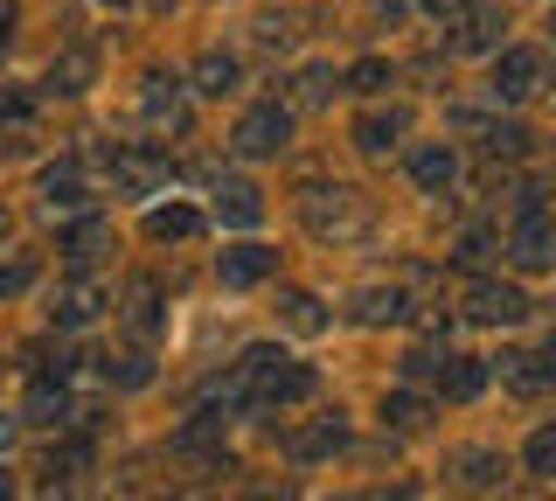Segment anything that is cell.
<instances>
[{
	"mask_svg": "<svg viewBox=\"0 0 556 501\" xmlns=\"http://www.w3.org/2000/svg\"><path fill=\"white\" fill-rule=\"evenodd\" d=\"M300 223L320 245H362V237L376 230V210H369V196L362 188H348V181H306L300 188Z\"/></svg>",
	"mask_w": 556,
	"mask_h": 501,
	"instance_id": "obj_2",
	"label": "cell"
},
{
	"mask_svg": "<svg viewBox=\"0 0 556 501\" xmlns=\"http://www.w3.org/2000/svg\"><path fill=\"white\" fill-rule=\"evenodd\" d=\"M243 501H300V488L278 474V480H251V488H243Z\"/></svg>",
	"mask_w": 556,
	"mask_h": 501,
	"instance_id": "obj_34",
	"label": "cell"
},
{
	"mask_svg": "<svg viewBox=\"0 0 556 501\" xmlns=\"http://www.w3.org/2000/svg\"><path fill=\"white\" fill-rule=\"evenodd\" d=\"M549 42H556V14H549Z\"/></svg>",
	"mask_w": 556,
	"mask_h": 501,
	"instance_id": "obj_42",
	"label": "cell"
},
{
	"mask_svg": "<svg viewBox=\"0 0 556 501\" xmlns=\"http://www.w3.org/2000/svg\"><path fill=\"white\" fill-rule=\"evenodd\" d=\"M139 118H147V126H174L181 133L188 126V105H181V77H139Z\"/></svg>",
	"mask_w": 556,
	"mask_h": 501,
	"instance_id": "obj_12",
	"label": "cell"
},
{
	"mask_svg": "<svg viewBox=\"0 0 556 501\" xmlns=\"http://www.w3.org/2000/svg\"><path fill=\"white\" fill-rule=\"evenodd\" d=\"M382 425H390V431H425V425H431V397L390 390V397H382Z\"/></svg>",
	"mask_w": 556,
	"mask_h": 501,
	"instance_id": "obj_27",
	"label": "cell"
},
{
	"mask_svg": "<svg viewBox=\"0 0 556 501\" xmlns=\"http://www.w3.org/2000/svg\"><path fill=\"white\" fill-rule=\"evenodd\" d=\"M292 105H334V71H327V63H306V71L292 77Z\"/></svg>",
	"mask_w": 556,
	"mask_h": 501,
	"instance_id": "obj_28",
	"label": "cell"
},
{
	"mask_svg": "<svg viewBox=\"0 0 556 501\" xmlns=\"http://www.w3.org/2000/svg\"><path fill=\"white\" fill-rule=\"evenodd\" d=\"M104 167H112V188L118 196H147V188H161L174 167H167V153L153 147V140H126V147H112L104 153Z\"/></svg>",
	"mask_w": 556,
	"mask_h": 501,
	"instance_id": "obj_4",
	"label": "cell"
},
{
	"mask_svg": "<svg viewBox=\"0 0 556 501\" xmlns=\"http://www.w3.org/2000/svg\"><path fill=\"white\" fill-rule=\"evenodd\" d=\"M98 84V49H63V57H49V71H42V91H56V98H84Z\"/></svg>",
	"mask_w": 556,
	"mask_h": 501,
	"instance_id": "obj_10",
	"label": "cell"
},
{
	"mask_svg": "<svg viewBox=\"0 0 556 501\" xmlns=\"http://www.w3.org/2000/svg\"><path fill=\"white\" fill-rule=\"evenodd\" d=\"M0 237H8V210H0Z\"/></svg>",
	"mask_w": 556,
	"mask_h": 501,
	"instance_id": "obj_40",
	"label": "cell"
},
{
	"mask_svg": "<svg viewBox=\"0 0 556 501\" xmlns=\"http://www.w3.org/2000/svg\"><path fill=\"white\" fill-rule=\"evenodd\" d=\"M118 384H132V390H139V384H153V362H147V355H126V370H118Z\"/></svg>",
	"mask_w": 556,
	"mask_h": 501,
	"instance_id": "obj_37",
	"label": "cell"
},
{
	"mask_svg": "<svg viewBox=\"0 0 556 501\" xmlns=\"http://www.w3.org/2000/svg\"><path fill=\"white\" fill-rule=\"evenodd\" d=\"M271 314H278V327H286V335H306V341H313V335H327V321H334V314H327V306L313 300V292H300V286L278 292Z\"/></svg>",
	"mask_w": 556,
	"mask_h": 501,
	"instance_id": "obj_18",
	"label": "cell"
},
{
	"mask_svg": "<svg viewBox=\"0 0 556 501\" xmlns=\"http://www.w3.org/2000/svg\"><path fill=\"white\" fill-rule=\"evenodd\" d=\"M404 314H410L404 286H362L355 292V321L362 327H390V321H404Z\"/></svg>",
	"mask_w": 556,
	"mask_h": 501,
	"instance_id": "obj_22",
	"label": "cell"
},
{
	"mask_svg": "<svg viewBox=\"0 0 556 501\" xmlns=\"http://www.w3.org/2000/svg\"><path fill=\"white\" fill-rule=\"evenodd\" d=\"M35 286V258H14L8 272H0V300H14V292H28Z\"/></svg>",
	"mask_w": 556,
	"mask_h": 501,
	"instance_id": "obj_33",
	"label": "cell"
},
{
	"mask_svg": "<svg viewBox=\"0 0 556 501\" xmlns=\"http://www.w3.org/2000/svg\"><path fill=\"white\" fill-rule=\"evenodd\" d=\"M486 153H494V161H501V153H508V161L529 153V126H486Z\"/></svg>",
	"mask_w": 556,
	"mask_h": 501,
	"instance_id": "obj_32",
	"label": "cell"
},
{
	"mask_svg": "<svg viewBox=\"0 0 556 501\" xmlns=\"http://www.w3.org/2000/svg\"><path fill=\"white\" fill-rule=\"evenodd\" d=\"M104 251H112V230H104L98 216H77L63 230V258H70V265H91V258H104Z\"/></svg>",
	"mask_w": 556,
	"mask_h": 501,
	"instance_id": "obj_24",
	"label": "cell"
},
{
	"mask_svg": "<svg viewBox=\"0 0 556 501\" xmlns=\"http://www.w3.org/2000/svg\"><path fill=\"white\" fill-rule=\"evenodd\" d=\"M501 28H508V22H501L494 8H473V14H466V28L452 36V49H459V57H486V49H501Z\"/></svg>",
	"mask_w": 556,
	"mask_h": 501,
	"instance_id": "obj_25",
	"label": "cell"
},
{
	"mask_svg": "<svg viewBox=\"0 0 556 501\" xmlns=\"http://www.w3.org/2000/svg\"><path fill=\"white\" fill-rule=\"evenodd\" d=\"M473 8H486V0H425V14H431V22H466V14H473Z\"/></svg>",
	"mask_w": 556,
	"mask_h": 501,
	"instance_id": "obj_35",
	"label": "cell"
},
{
	"mask_svg": "<svg viewBox=\"0 0 556 501\" xmlns=\"http://www.w3.org/2000/svg\"><path fill=\"white\" fill-rule=\"evenodd\" d=\"M271 272H278V251H271V245H230V251L216 258V279L230 286V292H251V286H265Z\"/></svg>",
	"mask_w": 556,
	"mask_h": 501,
	"instance_id": "obj_9",
	"label": "cell"
},
{
	"mask_svg": "<svg viewBox=\"0 0 556 501\" xmlns=\"http://www.w3.org/2000/svg\"><path fill=\"white\" fill-rule=\"evenodd\" d=\"M404 376H410V384H417V376H439V355H431V349H410L404 355Z\"/></svg>",
	"mask_w": 556,
	"mask_h": 501,
	"instance_id": "obj_36",
	"label": "cell"
},
{
	"mask_svg": "<svg viewBox=\"0 0 556 501\" xmlns=\"http://www.w3.org/2000/svg\"><path fill=\"white\" fill-rule=\"evenodd\" d=\"M466 321H480V327H521V321H529V292L508 286V279H473V286H466Z\"/></svg>",
	"mask_w": 556,
	"mask_h": 501,
	"instance_id": "obj_6",
	"label": "cell"
},
{
	"mask_svg": "<svg viewBox=\"0 0 556 501\" xmlns=\"http://www.w3.org/2000/svg\"><path fill=\"white\" fill-rule=\"evenodd\" d=\"M486 376H494V362H486V355H445L439 362V397H452V404H473V397L486 390Z\"/></svg>",
	"mask_w": 556,
	"mask_h": 501,
	"instance_id": "obj_14",
	"label": "cell"
},
{
	"mask_svg": "<svg viewBox=\"0 0 556 501\" xmlns=\"http://www.w3.org/2000/svg\"><path fill=\"white\" fill-rule=\"evenodd\" d=\"M104 306H112V292H104L98 279H70L56 292V306H49V321H56V327H91Z\"/></svg>",
	"mask_w": 556,
	"mask_h": 501,
	"instance_id": "obj_13",
	"label": "cell"
},
{
	"mask_svg": "<svg viewBox=\"0 0 556 501\" xmlns=\"http://www.w3.org/2000/svg\"><path fill=\"white\" fill-rule=\"evenodd\" d=\"M521 466H529L535 480H556V425L529 431V446H521Z\"/></svg>",
	"mask_w": 556,
	"mask_h": 501,
	"instance_id": "obj_29",
	"label": "cell"
},
{
	"mask_svg": "<svg viewBox=\"0 0 556 501\" xmlns=\"http://www.w3.org/2000/svg\"><path fill=\"white\" fill-rule=\"evenodd\" d=\"M410 181L417 188H425V196H445V188L452 181H459V153H452V147H439V140H431V147H410Z\"/></svg>",
	"mask_w": 556,
	"mask_h": 501,
	"instance_id": "obj_15",
	"label": "cell"
},
{
	"mask_svg": "<svg viewBox=\"0 0 556 501\" xmlns=\"http://www.w3.org/2000/svg\"><path fill=\"white\" fill-rule=\"evenodd\" d=\"M35 196H42V216H84V202H91V196H84V175L70 161L49 167V175L35 181Z\"/></svg>",
	"mask_w": 556,
	"mask_h": 501,
	"instance_id": "obj_16",
	"label": "cell"
},
{
	"mask_svg": "<svg viewBox=\"0 0 556 501\" xmlns=\"http://www.w3.org/2000/svg\"><path fill=\"white\" fill-rule=\"evenodd\" d=\"M494 376H501V384H508L515 397H535V390H549V370H543V355H529V349L501 355V362H494Z\"/></svg>",
	"mask_w": 556,
	"mask_h": 501,
	"instance_id": "obj_23",
	"label": "cell"
},
{
	"mask_svg": "<svg viewBox=\"0 0 556 501\" xmlns=\"http://www.w3.org/2000/svg\"><path fill=\"white\" fill-rule=\"evenodd\" d=\"M0 501H22V488H14V474L0 466Z\"/></svg>",
	"mask_w": 556,
	"mask_h": 501,
	"instance_id": "obj_38",
	"label": "cell"
},
{
	"mask_svg": "<svg viewBox=\"0 0 556 501\" xmlns=\"http://www.w3.org/2000/svg\"><path fill=\"white\" fill-rule=\"evenodd\" d=\"M230 147L243 153V161H271V153H286V147H292V112L278 105V98H265V105H251V112L237 118Z\"/></svg>",
	"mask_w": 556,
	"mask_h": 501,
	"instance_id": "obj_3",
	"label": "cell"
},
{
	"mask_svg": "<svg viewBox=\"0 0 556 501\" xmlns=\"http://www.w3.org/2000/svg\"><path fill=\"white\" fill-rule=\"evenodd\" d=\"M0 446H8V418H0Z\"/></svg>",
	"mask_w": 556,
	"mask_h": 501,
	"instance_id": "obj_41",
	"label": "cell"
},
{
	"mask_svg": "<svg viewBox=\"0 0 556 501\" xmlns=\"http://www.w3.org/2000/svg\"><path fill=\"white\" fill-rule=\"evenodd\" d=\"M543 91V49H501L494 77H486V98L494 105H529Z\"/></svg>",
	"mask_w": 556,
	"mask_h": 501,
	"instance_id": "obj_5",
	"label": "cell"
},
{
	"mask_svg": "<svg viewBox=\"0 0 556 501\" xmlns=\"http://www.w3.org/2000/svg\"><path fill=\"white\" fill-rule=\"evenodd\" d=\"M8 42H14V28H8V8H0V57H8Z\"/></svg>",
	"mask_w": 556,
	"mask_h": 501,
	"instance_id": "obj_39",
	"label": "cell"
},
{
	"mask_svg": "<svg viewBox=\"0 0 556 501\" xmlns=\"http://www.w3.org/2000/svg\"><path fill=\"white\" fill-rule=\"evenodd\" d=\"M445 480L459 494H494L501 480H508V460H501L494 446H459V453H445Z\"/></svg>",
	"mask_w": 556,
	"mask_h": 501,
	"instance_id": "obj_7",
	"label": "cell"
},
{
	"mask_svg": "<svg viewBox=\"0 0 556 501\" xmlns=\"http://www.w3.org/2000/svg\"><path fill=\"white\" fill-rule=\"evenodd\" d=\"M147 8H167V0H147Z\"/></svg>",
	"mask_w": 556,
	"mask_h": 501,
	"instance_id": "obj_44",
	"label": "cell"
},
{
	"mask_svg": "<svg viewBox=\"0 0 556 501\" xmlns=\"http://www.w3.org/2000/svg\"><path fill=\"white\" fill-rule=\"evenodd\" d=\"M147 237H153V245H188V237H202V210H188V202H161V210H147Z\"/></svg>",
	"mask_w": 556,
	"mask_h": 501,
	"instance_id": "obj_19",
	"label": "cell"
},
{
	"mask_svg": "<svg viewBox=\"0 0 556 501\" xmlns=\"http://www.w3.org/2000/svg\"><path fill=\"white\" fill-rule=\"evenodd\" d=\"M348 84H355V91H362V98H376V91H390V84H396V77H390V63H382V57H362V63H355V71H348Z\"/></svg>",
	"mask_w": 556,
	"mask_h": 501,
	"instance_id": "obj_31",
	"label": "cell"
},
{
	"mask_svg": "<svg viewBox=\"0 0 556 501\" xmlns=\"http://www.w3.org/2000/svg\"><path fill=\"white\" fill-rule=\"evenodd\" d=\"M243 84V57H230V49H202V63H195V91L202 98H230Z\"/></svg>",
	"mask_w": 556,
	"mask_h": 501,
	"instance_id": "obj_20",
	"label": "cell"
},
{
	"mask_svg": "<svg viewBox=\"0 0 556 501\" xmlns=\"http://www.w3.org/2000/svg\"><path fill=\"white\" fill-rule=\"evenodd\" d=\"M334 501H362V494H334Z\"/></svg>",
	"mask_w": 556,
	"mask_h": 501,
	"instance_id": "obj_43",
	"label": "cell"
},
{
	"mask_svg": "<svg viewBox=\"0 0 556 501\" xmlns=\"http://www.w3.org/2000/svg\"><path fill=\"white\" fill-rule=\"evenodd\" d=\"M126 327H132L139 341L161 335V292H153V279H132V292H126Z\"/></svg>",
	"mask_w": 556,
	"mask_h": 501,
	"instance_id": "obj_26",
	"label": "cell"
},
{
	"mask_svg": "<svg viewBox=\"0 0 556 501\" xmlns=\"http://www.w3.org/2000/svg\"><path fill=\"white\" fill-rule=\"evenodd\" d=\"M320 390V376H313V362H292L286 349H271V341H257V349H243L237 355V370H230V384L216 390V404L223 411H243V404H306V397Z\"/></svg>",
	"mask_w": 556,
	"mask_h": 501,
	"instance_id": "obj_1",
	"label": "cell"
},
{
	"mask_svg": "<svg viewBox=\"0 0 556 501\" xmlns=\"http://www.w3.org/2000/svg\"><path fill=\"white\" fill-rule=\"evenodd\" d=\"M216 216L237 223V230H251V223H265V196H257L251 181H216Z\"/></svg>",
	"mask_w": 556,
	"mask_h": 501,
	"instance_id": "obj_21",
	"label": "cell"
},
{
	"mask_svg": "<svg viewBox=\"0 0 556 501\" xmlns=\"http://www.w3.org/2000/svg\"><path fill=\"white\" fill-rule=\"evenodd\" d=\"M508 258L521 272H549L556 265V230H549V216L543 210H521L515 216V230H508Z\"/></svg>",
	"mask_w": 556,
	"mask_h": 501,
	"instance_id": "obj_8",
	"label": "cell"
},
{
	"mask_svg": "<svg viewBox=\"0 0 556 501\" xmlns=\"http://www.w3.org/2000/svg\"><path fill=\"white\" fill-rule=\"evenodd\" d=\"M341 446H348V418H341V411H327V418H313V425L292 431V439H286V453L300 460V466H313V460H334Z\"/></svg>",
	"mask_w": 556,
	"mask_h": 501,
	"instance_id": "obj_11",
	"label": "cell"
},
{
	"mask_svg": "<svg viewBox=\"0 0 556 501\" xmlns=\"http://www.w3.org/2000/svg\"><path fill=\"white\" fill-rule=\"evenodd\" d=\"M445 258H452L459 272H486V258H494V237H486V230H466V237H459V245H452Z\"/></svg>",
	"mask_w": 556,
	"mask_h": 501,
	"instance_id": "obj_30",
	"label": "cell"
},
{
	"mask_svg": "<svg viewBox=\"0 0 556 501\" xmlns=\"http://www.w3.org/2000/svg\"><path fill=\"white\" fill-rule=\"evenodd\" d=\"M404 133H410V105L362 112V118H355V147H362V153H376V161H382V153H390L396 140H404Z\"/></svg>",
	"mask_w": 556,
	"mask_h": 501,
	"instance_id": "obj_17",
	"label": "cell"
}]
</instances>
